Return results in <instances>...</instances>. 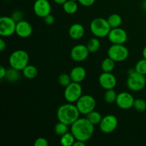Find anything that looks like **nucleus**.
<instances>
[{
  "mask_svg": "<svg viewBox=\"0 0 146 146\" xmlns=\"http://www.w3.org/2000/svg\"><path fill=\"white\" fill-rule=\"evenodd\" d=\"M86 142H84V141H76L73 146H85L86 145Z\"/></svg>",
  "mask_w": 146,
  "mask_h": 146,
  "instance_id": "4c0bfd02",
  "label": "nucleus"
},
{
  "mask_svg": "<svg viewBox=\"0 0 146 146\" xmlns=\"http://www.w3.org/2000/svg\"><path fill=\"white\" fill-rule=\"evenodd\" d=\"M71 80L74 82L81 83L86 76V71L82 66H76L71 69L69 74Z\"/></svg>",
  "mask_w": 146,
  "mask_h": 146,
  "instance_id": "a211bd4d",
  "label": "nucleus"
},
{
  "mask_svg": "<svg viewBox=\"0 0 146 146\" xmlns=\"http://www.w3.org/2000/svg\"><path fill=\"white\" fill-rule=\"evenodd\" d=\"M78 4L76 1L67 0L64 4H63V9L64 11L68 14H74L78 10Z\"/></svg>",
  "mask_w": 146,
  "mask_h": 146,
  "instance_id": "412c9836",
  "label": "nucleus"
},
{
  "mask_svg": "<svg viewBox=\"0 0 146 146\" xmlns=\"http://www.w3.org/2000/svg\"><path fill=\"white\" fill-rule=\"evenodd\" d=\"M146 85V78L145 75L139 74L135 68L128 71V76L127 78V86L131 91H141L145 88Z\"/></svg>",
  "mask_w": 146,
  "mask_h": 146,
  "instance_id": "39448f33",
  "label": "nucleus"
},
{
  "mask_svg": "<svg viewBox=\"0 0 146 146\" xmlns=\"http://www.w3.org/2000/svg\"><path fill=\"white\" fill-rule=\"evenodd\" d=\"M77 108L79 111L80 113L86 115L94 111L96 106V101L95 98L91 95L86 94L82 95L76 103Z\"/></svg>",
  "mask_w": 146,
  "mask_h": 146,
  "instance_id": "0eeeda50",
  "label": "nucleus"
},
{
  "mask_svg": "<svg viewBox=\"0 0 146 146\" xmlns=\"http://www.w3.org/2000/svg\"><path fill=\"white\" fill-rule=\"evenodd\" d=\"M94 126L86 118H79L71 125V132L76 141L86 142L94 135Z\"/></svg>",
  "mask_w": 146,
  "mask_h": 146,
  "instance_id": "f257e3e1",
  "label": "nucleus"
},
{
  "mask_svg": "<svg viewBox=\"0 0 146 146\" xmlns=\"http://www.w3.org/2000/svg\"><path fill=\"white\" fill-rule=\"evenodd\" d=\"M107 37L112 44H124L128 39V34L123 29L117 27L111 29Z\"/></svg>",
  "mask_w": 146,
  "mask_h": 146,
  "instance_id": "9b49d317",
  "label": "nucleus"
},
{
  "mask_svg": "<svg viewBox=\"0 0 146 146\" xmlns=\"http://www.w3.org/2000/svg\"><path fill=\"white\" fill-rule=\"evenodd\" d=\"M129 51L124 44H112L108 50V56L115 62H123L128 58Z\"/></svg>",
  "mask_w": 146,
  "mask_h": 146,
  "instance_id": "423d86ee",
  "label": "nucleus"
},
{
  "mask_svg": "<svg viewBox=\"0 0 146 146\" xmlns=\"http://www.w3.org/2000/svg\"><path fill=\"white\" fill-rule=\"evenodd\" d=\"M7 47V44H6V41H4L3 38L0 39V51H4V49Z\"/></svg>",
  "mask_w": 146,
  "mask_h": 146,
  "instance_id": "e433bc0d",
  "label": "nucleus"
},
{
  "mask_svg": "<svg viewBox=\"0 0 146 146\" xmlns=\"http://www.w3.org/2000/svg\"><path fill=\"white\" fill-rule=\"evenodd\" d=\"M90 30L96 37L104 38L108 36L111 30V27L108 24V20L98 17L91 21L90 24Z\"/></svg>",
  "mask_w": 146,
  "mask_h": 146,
  "instance_id": "20e7f679",
  "label": "nucleus"
},
{
  "mask_svg": "<svg viewBox=\"0 0 146 146\" xmlns=\"http://www.w3.org/2000/svg\"><path fill=\"white\" fill-rule=\"evenodd\" d=\"M118 118L114 115H107L103 117L101 123H99V128L104 133H111L116 129L118 126Z\"/></svg>",
  "mask_w": 146,
  "mask_h": 146,
  "instance_id": "9d476101",
  "label": "nucleus"
},
{
  "mask_svg": "<svg viewBox=\"0 0 146 146\" xmlns=\"http://www.w3.org/2000/svg\"><path fill=\"white\" fill-rule=\"evenodd\" d=\"M71 1H77L78 0H71Z\"/></svg>",
  "mask_w": 146,
  "mask_h": 146,
  "instance_id": "79ce46f5",
  "label": "nucleus"
},
{
  "mask_svg": "<svg viewBox=\"0 0 146 146\" xmlns=\"http://www.w3.org/2000/svg\"><path fill=\"white\" fill-rule=\"evenodd\" d=\"M22 73L24 76L27 79H34L38 75V69L34 66L29 64L22 70Z\"/></svg>",
  "mask_w": 146,
  "mask_h": 146,
  "instance_id": "6ab92c4d",
  "label": "nucleus"
},
{
  "mask_svg": "<svg viewBox=\"0 0 146 146\" xmlns=\"http://www.w3.org/2000/svg\"><path fill=\"white\" fill-rule=\"evenodd\" d=\"M44 22L46 23L48 25H51L54 23V21H55V19H54V17L53 15H51V14H48V16H46V17L44 18Z\"/></svg>",
  "mask_w": 146,
  "mask_h": 146,
  "instance_id": "f704fd0d",
  "label": "nucleus"
},
{
  "mask_svg": "<svg viewBox=\"0 0 146 146\" xmlns=\"http://www.w3.org/2000/svg\"><path fill=\"white\" fill-rule=\"evenodd\" d=\"M85 34V29L81 24L76 23L72 24L68 29V35L72 39L78 40L82 38Z\"/></svg>",
  "mask_w": 146,
  "mask_h": 146,
  "instance_id": "f3484780",
  "label": "nucleus"
},
{
  "mask_svg": "<svg viewBox=\"0 0 146 146\" xmlns=\"http://www.w3.org/2000/svg\"><path fill=\"white\" fill-rule=\"evenodd\" d=\"M143 8L146 12V0H144L143 2Z\"/></svg>",
  "mask_w": 146,
  "mask_h": 146,
  "instance_id": "a19ab883",
  "label": "nucleus"
},
{
  "mask_svg": "<svg viewBox=\"0 0 146 146\" xmlns=\"http://www.w3.org/2000/svg\"><path fill=\"white\" fill-rule=\"evenodd\" d=\"M145 24H146V21H145Z\"/></svg>",
  "mask_w": 146,
  "mask_h": 146,
  "instance_id": "37998d69",
  "label": "nucleus"
},
{
  "mask_svg": "<svg viewBox=\"0 0 146 146\" xmlns=\"http://www.w3.org/2000/svg\"><path fill=\"white\" fill-rule=\"evenodd\" d=\"M86 118L88 119V121L90 123L93 124L94 125H99V123H101V120H102L103 117L101 115V114L98 111H93L91 112H90L89 113H88L86 115Z\"/></svg>",
  "mask_w": 146,
  "mask_h": 146,
  "instance_id": "4be33fe9",
  "label": "nucleus"
},
{
  "mask_svg": "<svg viewBox=\"0 0 146 146\" xmlns=\"http://www.w3.org/2000/svg\"><path fill=\"white\" fill-rule=\"evenodd\" d=\"M98 82L104 89H113L116 86L117 79L111 72H103L98 78Z\"/></svg>",
  "mask_w": 146,
  "mask_h": 146,
  "instance_id": "2eb2a0df",
  "label": "nucleus"
},
{
  "mask_svg": "<svg viewBox=\"0 0 146 146\" xmlns=\"http://www.w3.org/2000/svg\"><path fill=\"white\" fill-rule=\"evenodd\" d=\"M17 22L11 17H1L0 18V35L10 36L16 33Z\"/></svg>",
  "mask_w": 146,
  "mask_h": 146,
  "instance_id": "1a4fd4ad",
  "label": "nucleus"
},
{
  "mask_svg": "<svg viewBox=\"0 0 146 146\" xmlns=\"http://www.w3.org/2000/svg\"><path fill=\"white\" fill-rule=\"evenodd\" d=\"M115 61L110 57H107L101 63V69L104 72H112L115 68Z\"/></svg>",
  "mask_w": 146,
  "mask_h": 146,
  "instance_id": "b1692460",
  "label": "nucleus"
},
{
  "mask_svg": "<svg viewBox=\"0 0 146 146\" xmlns=\"http://www.w3.org/2000/svg\"><path fill=\"white\" fill-rule=\"evenodd\" d=\"M80 112L76 105L72 103H67L60 106L57 109L56 115L58 121L67 124L71 126L78 118H79Z\"/></svg>",
  "mask_w": 146,
  "mask_h": 146,
  "instance_id": "f03ea898",
  "label": "nucleus"
},
{
  "mask_svg": "<svg viewBox=\"0 0 146 146\" xmlns=\"http://www.w3.org/2000/svg\"><path fill=\"white\" fill-rule=\"evenodd\" d=\"M76 141L71 132H67L60 138V143L64 146H72L74 145V143Z\"/></svg>",
  "mask_w": 146,
  "mask_h": 146,
  "instance_id": "5701e85b",
  "label": "nucleus"
},
{
  "mask_svg": "<svg viewBox=\"0 0 146 146\" xmlns=\"http://www.w3.org/2000/svg\"><path fill=\"white\" fill-rule=\"evenodd\" d=\"M32 31V26L27 21L23 19L17 23L15 34L21 38H28L31 35Z\"/></svg>",
  "mask_w": 146,
  "mask_h": 146,
  "instance_id": "dca6fc26",
  "label": "nucleus"
},
{
  "mask_svg": "<svg viewBox=\"0 0 146 146\" xmlns=\"http://www.w3.org/2000/svg\"><path fill=\"white\" fill-rule=\"evenodd\" d=\"M143 56L144 58L146 59V46L144 47L143 49Z\"/></svg>",
  "mask_w": 146,
  "mask_h": 146,
  "instance_id": "ea45409f",
  "label": "nucleus"
},
{
  "mask_svg": "<svg viewBox=\"0 0 146 146\" xmlns=\"http://www.w3.org/2000/svg\"><path fill=\"white\" fill-rule=\"evenodd\" d=\"M34 11L37 17L44 18L51 14V4L48 0H36L34 4Z\"/></svg>",
  "mask_w": 146,
  "mask_h": 146,
  "instance_id": "4468645a",
  "label": "nucleus"
},
{
  "mask_svg": "<svg viewBox=\"0 0 146 146\" xmlns=\"http://www.w3.org/2000/svg\"><path fill=\"white\" fill-rule=\"evenodd\" d=\"M80 4H81L84 7H91L95 3L96 0H78Z\"/></svg>",
  "mask_w": 146,
  "mask_h": 146,
  "instance_id": "72a5a7b5",
  "label": "nucleus"
},
{
  "mask_svg": "<svg viewBox=\"0 0 146 146\" xmlns=\"http://www.w3.org/2000/svg\"><path fill=\"white\" fill-rule=\"evenodd\" d=\"M29 56L27 51L23 49L16 50L9 58L10 67L16 68L19 71H22L27 65H29Z\"/></svg>",
  "mask_w": 146,
  "mask_h": 146,
  "instance_id": "7ed1b4c3",
  "label": "nucleus"
},
{
  "mask_svg": "<svg viewBox=\"0 0 146 146\" xmlns=\"http://www.w3.org/2000/svg\"><path fill=\"white\" fill-rule=\"evenodd\" d=\"M86 46L90 53H95L100 49L101 42H100L98 37L91 38L88 40V43L86 44Z\"/></svg>",
  "mask_w": 146,
  "mask_h": 146,
  "instance_id": "393cba45",
  "label": "nucleus"
},
{
  "mask_svg": "<svg viewBox=\"0 0 146 146\" xmlns=\"http://www.w3.org/2000/svg\"><path fill=\"white\" fill-rule=\"evenodd\" d=\"M117 95L115 91L114 88L113 89H108L106 90L105 94H104V100L107 104H113V103H115L116 101Z\"/></svg>",
  "mask_w": 146,
  "mask_h": 146,
  "instance_id": "cd10ccee",
  "label": "nucleus"
},
{
  "mask_svg": "<svg viewBox=\"0 0 146 146\" xmlns=\"http://www.w3.org/2000/svg\"><path fill=\"white\" fill-rule=\"evenodd\" d=\"M82 86L80 83L72 82L65 87L64 90V98L68 103H76L80 97L83 95Z\"/></svg>",
  "mask_w": 146,
  "mask_h": 146,
  "instance_id": "6e6552de",
  "label": "nucleus"
},
{
  "mask_svg": "<svg viewBox=\"0 0 146 146\" xmlns=\"http://www.w3.org/2000/svg\"><path fill=\"white\" fill-rule=\"evenodd\" d=\"M68 126L67 124L58 121L54 126V133L58 136H62L67 132H68Z\"/></svg>",
  "mask_w": 146,
  "mask_h": 146,
  "instance_id": "bb28decb",
  "label": "nucleus"
},
{
  "mask_svg": "<svg viewBox=\"0 0 146 146\" xmlns=\"http://www.w3.org/2000/svg\"><path fill=\"white\" fill-rule=\"evenodd\" d=\"M67 0H54V1L55 3H56V4H62V5Z\"/></svg>",
  "mask_w": 146,
  "mask_h": 146,
  "instance_id": "58836bf2",
  "label": "nucleus"
},
{
  "mask_svg": "<svg viewBox=\"0 0 146 146\" xmlns=\"http://www.w3.org/2000/svg\"><path fill=\"white\" fill-rule=\"evenodd\" d=\"M34 146H48V142L45 138L40 137V138L36 139V141H34Z\"/></svg>",
  "mask_w": 146,
  "mask_h": 146,
  "instance_id": "473e14b6",
  "label": "nucleus"
},
{
  "mask_svg": "<svg viewBox=\"0 0 146 146\" xmlns=\"http://www.w3.org/2000/svg\"><path fill=\"white\" fill-rule=\"evenodd\" d=\"M108 24L111 26V29L120 27L122 24V18L118 14H112L107 19Z\"/></svg>",
  "mask_w": 146,
  "mask_h": 146,
  "instance_id": "a878e982",
  "label": "nucleus"
},
{
  "mask_svg": "<svg viewBox=\"0 0 146 146\" xmlns=\"http://www.w3.org/2000/svg\"><path fill=\"white\" fill-rule=\"evenodd\" d=\"M11 17H12L13 19L17 23L19 22V21L23 20V17H24V16H23V13L21 12V11H19V10H16V11H14V12L12 13Z\"/></svg>",
  "mask_w": 146,
  "mask_h": 146,
  "instance_id": "2f4dec72",
  "label": "nucleus"
},
{
  "mask_svg": "<svg viewBox=\"0 0 146 146\" xmlns=\"http://www.w3.org/2000/svg\"><path fill=\"white\" fill-rule=\"evenodd\" d=\"M6 74H7V69L3 66H0V79L5 78Z\"/></svg>",
  "mask_w": 146,
  "mask_h": 146,
  "instance_id": "c9c22d12",
  "label": "nucleus"
},
{
  "mask_svg": "<svg viewBox=\"0 0 146 146\" xmlns=\"http://www.w3.org/2000/svg\"><path fill=\"white\" fill-rule=\"evenodd\" d=\"M89 51L86 45L78 44L76 45L71 50V58L76 62H82L85 61L89 56Z\"/></svg>",
  "mask_w": 146,
  "mask_h": 146,
  "instance_id": "ddd939ff",
  "label": "nucleus"
},
{
  "mask_svg": "<svg viewBox=\"0 0 146 146\" xmlns=\"http://www.w3.org/2000/svg\"><path fill=\"white\" fill-rule=\"evenodd\" d=\"M133 108L139 112H143V111L146 110V102L145 100L142 98H137L135 99L134 101Z\"/></svg>",
  "mask_w": 146,
  "mask_h": 146,
  "instance_id": "7c9ffc66",
  "label": "nucleus"
},
{
  "mask_svg": "<svg viewBox=\"0 0 146 146\" xmlns=\"http://www.w3.org/2000/svg\"><path fill=\"white\" fill-rule=\"evenodd\" d=\"M134 101L135 99L130 93L123 91L117 95L115 104L121 109L128 110L133 107Z\"/></svg>",
  "mask_w": 146,
  "mask_h": 146,
  "instance_id": "f8f14e48",
  "label": "nucleus"
},
{
  "mask_svg": "<svg viewBox=\"0 0 146 146\" xmlns=\"http://www.w3.org/2000/svg\"><path fill=\"white\" fill-rule=\"evenodd\" d=\"M20 71L16 68L10 67L7 69V74H6L5 79L9 82H16L20 78Z\"/></svg>",
  "mask_w": 146,
  "mask_h": 146,
  "instance_id": "aec40b11",
  "label": "nucleus"
},
{
  "mask_svg": "<svg viewBox=\"0 0 146 146\" xmlns=\"http://www.w3.org/2000/svg\"><path fill=\"white\" fill-rule=\"evenodd\" d=\"M58 84H59L61 86L66 87L67 86H68L71 82H72V80H71V76H70L69 74L64 73V74H60L59 76H58Z\"/></svg>",
  "mask_w": 146,
  "mask_h": 146,
  "instance_id": "c85d7f7f",
  "label": "nucleus"
},
{
  "mask_svg": "<svg viewBox=\"0 0 146 146\" xmlns=\"http://www.w3.org/2000/svg\"><path fill=\"white\" fill-rule=\"evenodd\" d=\"M135 70L139 74H143V75H146V59L143 58V59L139 60L137 62L135 66Z\"/></svg>",
  "mask_w": 146,
  "mask_h": 146,
  "instance_id": "c756f323",
  "label": "nucleus"
}]
</instances>
